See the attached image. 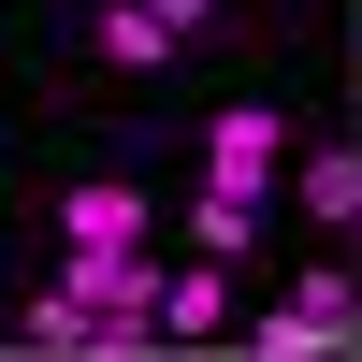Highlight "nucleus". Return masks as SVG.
Wrapping results in <instances>:
<instances>
[{
	"instance_id": "nucleus-4",
	"label": "nucleus",
	"mask_w": 362,
	"mask_h": 362,
	"mask_svg": "<svg viewBox=\"0 0 362 362\" xmlns=\"http://www.w3.org/2000/svg\"><path fill=\"white\" fill-rule=\"evenodd\" d=\"M276 189H290V203H305V218H319V232H348V218H362V160H348V145H319V160H290V174H276Z\"/></svg>"
},
{
	"instance_id": "nucleus-6",
	"label": "nucleus",
	"mask_w": 362,
	"mask_h": 362,
	"mask_svg": "<svg viewBox=\"0 0 362 362\" xmlns=\"http://www.w3.org/2000/svg\"><path fill=\"white\" fill-rule=\"evenodd\" d=\"M247 232H261V189H218V174H203V203H189V261H247Z\"/></svg>"
},
{
	"instance_id": "nucleus-10",
	"label": "nucleus",
	"mask_w": 362,
	"mask_h": 362,
	"mask_svg": "<svg viewBox=\"0 0 362 362\" xmlns=\"http://www.w3.org/2000/svg\"><path fill=\"white\" fill-rule=\"evenodd\" d=\"M145 15H160L174 44H203V29H218V0H145Z\"/></svg>"
},
{
	"instance_id": "nucleus-1",
	"label": "nucleus",
	"mask_w": 362,
	"mask_h": 362,
	"mask_svg": "<svg viewBox=\"0 0 362 362\" xmlns=\"http://www.w3.org/2000/svg\"><path fill=\"white\" fill-rule=\"evenodd\" d=\"M203 174H218V189H261V203H276V174H290V116H261V102L203 116Z\"/></svg>"
},
{
	"instance_id": "nucleus-5",
	"label": "nucleus",
	"mask_w": 362,
	"mask_h": 362,
	"mask_svg": "<svg viewBox=\"0 0 362 362\" xmlns=\"http://www.w3.org/2000/svg\"><path fill=\"white\" fill-rule=\"evenodd\" d=\"M145 232H160V218H145L131 189H73V203H58V247H145Z\"/></svg>"
},
{
	"instance_id": "nucleus-3",
	"label": "nucleus",
	"mask_w": 362,
	"mask_h": 362,
	"mask_svg": "<svg viewBox=\"0 0 362 362\" xmlns=\"http://www.w3.org/2000/svg\"><path fill=\"white\" fill-rule=\"evenodd\" d=\"M232 319V261H189V276H160V348H203Z\"/></svg>"
},
{
	"instance_id": "nucleus-7",
	"label": "nucleus",
	"mask_w": 362,
	"mask_h": 362,
	"mask_svg": "<svg viewBox=\"0 0 362 362\" xmlns=\"http://www.w3.org/2000/svg\"><path fill=\"white\" fill-rule=\"evenodd\" d=\"M247 348H261V362H334V348H348V319H319V305H261V319H247Z\"/></svg>"
},
{
	"instance_id": "nucleus-9",
	"label": "nucleus",
	"mask_w": 362,
	"mask_h": 362,
	"mask_svg": "<svg viewBox=\"0 0 362 362\" xmlns=\"http://www.w3.org/2000/svg\"><path fill=\"white\" fill-rule=\"evenodd\" d=\"M15 348H44V362H87V305H73V290H29V305H15Z\"/></svg>"
},
{
	"instance_id": "nucleus-8",
	"label": "nucleus",
	"mask_w": 362,
	"mask_h": 362,
	"mask_svg": "<svg viewBox=\"0 0 362 362\" xmlns=\"http://www.w3.org/2000/svg\"><path fill=\"white\" fill-rule=\"evenodd\" d=\"M87 44H102L116 73H160V58H174V29L145 15V0H102V15H87Z\"/></svg>"
},
{
	"instance_id": "nucleus-2",
	"label": "nucleus",
	"mask_w": 362,
	"mask_h": 362,
	"mask_svg": "<svg viewBox=\"0 0 362 362\" xmlns=\"http://www.w3.org/2000/svg\"><path fill=\"white\" fill-rule=\"evenodd\" d=\"M58 290L102 319V305H131V290H160V261H145V247H58Z\"/></svg>"
}]
</instances>
